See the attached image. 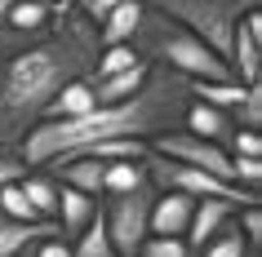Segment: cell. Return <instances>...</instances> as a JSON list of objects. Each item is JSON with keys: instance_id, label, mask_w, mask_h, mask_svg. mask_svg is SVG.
<instances>
[{"instance_id": "6da1fadb", "label": "cell", "mask_w": 262, "mask_h": 257, "mask_svg": "<svg viewBox=\"0 0 262 257\" xmlns=\"http://www.w3.org/2000/svg\"><path fill=\"white\" fill-rule=\"evenodd\" d=\"M98 27L71 5L40 31L0 22V151H18L45 120L58 89L84 80L98 62Z\"/></svg>"}, {"instance_id": "7a4b0ae2", "label": "cell", "mask_w": 262, "mask_h": 257, "mask_svg": "<svg viewBox=\"0 0 262 257\" xmlns=\"http://www.w3.org/2000/svg\"><path fill=\"white\" fill-rule=\"evenodd\" d=\"M187 107H191L187 80L173 76V71L151 67L147 84L134 98L111 102V107H94V111H84V115H76V120H40L23 137V147L14 155L27 169H40L45 160H54L62 151H80V147H94V142H116V137L151 142L160 133L182 129V111Z\"/></svg>"}, {"instance_id": "3957f363", "label": "cell", "mask_w": 262, "mask_h": 257, "mask_svg": "<svg viewBox=\"0 0 262 257\" xmlns=\"http://www.w3.org/2000/svg\"><path fill=\"white\" fill-rule=\"evenodd\" d=\"M134 54L147 62V67H160V71H173L182 80H235L231 67L222 62L205 40H195L187 27H178L173 18H165L160 9L147 5L138 31H134Z\"/></svg>"}, {"instance_id": "277c9868", "label": "cell", "mask_w": 262, "mask_h": 257, "mask_svg": "<svg viewBox=\"0 0 262 257\" xmlns=\"http://www.w3.org/2000/svg\"><path fill=\"white\" fill-rule=\"evenodd\" d=\"M147 5L160 9L165 18H173L178 27H187L195 40H205L222 62L231 54L235 22L253 9H262V0H147Z\"/></svg>"}, {"instance_id": "5b68a950", "label": "cell", "mask_w": 262, "mask_h": 257, "mask_svg": "<svg viewBox=\"0 0 262 257\" xmlns=\"http://www.w3.org/2000/svg\"><path fill=\"white\" fill-rule=\"evenodd\" d=\"M151 200H156V186H151V182L138 186V191H129V195H102L98 213H102V226H107L111 248H116L120 257H138L142 240L151 235V230H147Z\"/></svg>"}, {"instance_id": "8992f818", "label": "cell", "mask_w": 262, "mask_h": 257, "mask_svg": "<svg viewBox=\"0 0 262 257\" xmlns=\"http://www.w3.org/2000/svg\"><path fill=\"white\" fill-rule=\"evenodd\" d=\"M147 147H151V155H165V160H173V164H191V169H205V173L231 182V155H227V147L205 142V137L187 133V129L160 133V137H151Z\"/></svg>"}, {"instance_id": "52a82bcc", "label": "cell", "mask_w": 262, "mask_h": 257, "mask_svg": "<svg viewBox=\"0 0 262 257\" xmlns=\"http://www.w3.org/2000/svg\"><path fill=\"white\" fill-rule=\"evenodd\" d=\"M227 67H231V76L240 84H258L262 80V14H258V9L235 22Z\"/></svg>"}, {"instance_id": "ba28073f", "label": "cell", "mask_w": 262, "mask_h": 257, "mask_svg": "<svg viewBox=\"0 0 262 257\" xmlns=\"http://www.w3.org/2000/svg\"><path fill=\"white\" fill-rule=\"evenodd\" d=\"M240 213L231 200H195V208H191V222H187V230H182V244H187V253H200L213 235H218L231 217Z\"/></svg>"}, {"instance_id": "9c48e42d", "label": "cell", "mask_w": 262, "mask_h": 257, "mask_svg": "<svg viewBox=\"0 0 262 257\" xmlns=\"http://www.w3.org/2000/svg\"><path fill=\"white\" fill-rule=\"evenodd\" d=\"M195 200L191 195H178V191H156L151 200V217H147V230L151 235H182L187 222H191Z\"/></svg>"}, {"instance_id": "30bf717a", "label": "cell", "mask_w": 262, "mask_h": 257, "mask_svg": "<svg viewBox=\"0 0 262 257\" xmlns=\"http://www.w3.org/2000/svg\"><path fill=\"white\" fill-rule=\"evenodd\" d=\"M98 217V200L94 195H84V191H71V186H62L58 191V213H54V226H58V235L62 240H76L89 222Z\"/></svg>"}, {"instance_id": "8fae6325", "label": "cell", "mask_w": 262, "mask_h": 257, "mask_svg": "<svg viewBox=\"0 0 262 257\" xmlns=\"http://www.w3.org/2000/svg\"><path fill=\"white\" fill-rule=\"evenodd\" d=\"M182 129H187V133H195V137H205V142L227 147V137H231L235 120H231V111H218V107L195 102V98H191V107L182 111Z\"/></svg>"}, {"instance_id": "7c38bea8", "label": "cell", "mask_w": 262, "mask_h": 257, "mask_svg": "<svg viewBox=\"0 0 262 257\" xmlns=\"http://www.w3.org/2000/svg\"><path fill=\"white\" fill-rule=\"evenodd\" d=\"M142 14H147V0H129V5H116V9H107V14L98 18V44L107 49V44H129L134 40V31H138Z\"/></svg>"}, {"instance_id": "4fadbf2b", "label": "cell", "mask_w": 262, "mask_h": 257, "mask_svg": "<svg viewBox=\"0 0 262 257\" xmlns=\"http://www.w3.org/2000/svg\"><path fill=\"white\" fill-rule=\"evenodd\" d=\"M58 235L54 222H14V217L0 213V257H18V253H31L40 240Z\"/></svg>"}, {"instance_id": "5bb4252c", "label": "cell", "mask_w": 262, "mask_h": 257, "mask_svg": "<svg viewBox=\"0 0 262 257\" xmlns=\"http://www.w3.org/2000/svg\"><path fill=\"white\" fill-rule=\"evenodd\" d=\"M147 76H151V67L147 62H134L129 71H116V76H89V84H94V102L98 107H111V102H124V98H134L147 84Z\"/></svg>"}, {"instance_id": "9a60e30c", "label": "cell", "mask_w": 262, "mask_h": 257, "mask_svg": "<svg viewBox=\"0 0 262 257\" xmlns=\"http://www.w3.org/2000/svg\"><path fill=\"white\" fill-rule=\"evenodd\" d=\"M18 186H23V195L31 200V208H36V217L40 222H54V213H58V182L45 169H27V173L18 177Z\"/></svg>"}, {"instance_id": "2e32d148", "label": "cell", "mask_w": 262, "mask_h": 257, "mask_svg": "<svg viewBox=\"0 0 262 257\" xmlns=\"http://www.w3.org/2000/svg\"><path fill=\"white\" fill-rule=\"evenodd\" d=\"M94 84H89V76L84 80H71L58 89V98L49 102V111H45V120H76V115H84V111H94Z\"/></svg>"}, {"instance_id": "e0dca14e", "label": "cell", "mask_w": 262, "mask_h": 257, "mask_svg": "<svg viewBox=\"0 0 262 257\" xmlns=\"http://www.w3.org/2000/svg\"><path fill=\"white\" fill-rule=\"evenodd\" d=\"M147 186V160H111L102 169V195H129Z\"/></svg>"}, {"instance_id": "ac0fdd59", "label": "cell", "mask_w": 262, "mask_h": 257, "mask_svg": "<svg viewBox=\"0 0 262 257\" xmlns=\"http://www.w3.org/2000/svg\"><path fill=\"white\" fill-rule=\"evenodd\" d=\"M54 14H62V9H58V5H49V0H14V9L5 14V27L40 31L45 22H54Z\"/></svg>"}, {"instance_id": "d6986e66", "label": "cell", "mask_w": 262, "mask_h": 257, "mask_svg": "<svg viewBox=\"0 0 262 257\" xmlns=\"http://www.w3.org/2000/svg\"><path fill=\"white\" fill-rule=\"evenodd\" d=\"M102 204V200H98ZM71 257H120L116 248H111V240H107V226H102V213L89 222V226L71 240Z\"/></svg>"}, {"instance_id": "ffe728a7", "label": "cell", "mask_w": 262, "mask_h": 257, "mask_svg": "<svg viewBox=\"0 0 262 257\" xmlns=\"http://www.w3.org/2000/svg\"><path fill=\"white\" fill-rule=\"evenodd\" d=\"M245 253H249V240L240 235V226H235V222H227V226H222L195 257H245Z\"/></svg>"}, {"instance_id": "44dd1931", "label": "cell", "mask_w": 262, "mask_h": 257, "mask_svg": "<svg viewBox=\"0 0 262 257\" xmlns=\"http://www.w3.org/2000/svg\"><path fill=\"white\" fill-rule=\"evenodd\" d=\"M134 62H142L138 54H134V44H107V49H98V62H94V71L89 76H116V71H129Z\"/></svg>"}, {"instance_id": "7402d4cb", "label": "cell", "mask_w": 262, "mask_h": 257, "mask_svg": "<svg viewBox=\"0 0 262 257\" xmlns=\"http://www.w3.org/2000/svg\"><path fill=\"white\" fill-rule=\"evenodd\" d=\"M231 120L235 129H262V84H245V98L231 111Z\"/></svg>"}, {"instance_id": "603a6c76", "label": "cell", "mask_w": 262, "mask_h": 257, "mask_svg": "<svg viewBox=\"0 0 262 257\" xmlns=\"http://www.w3.org/2000/svg\"><path fill=\"white\" fill-rule=\"evenodd\" d=\"M0 213L14 217V222H40V217H36V208H31V200L23 195V186H18V182L0 186Z\"/></svg>"}, {"instance_id": "cb8c5ba5", "label": "cell", "mask_w": 262, "mask_h": 257, "mask_svg": "<svg viewBox=\"0 0 262 257\" xmlns=\"http://www.w3.org/2000/svg\"><path fill=\"white\" fill-rule=\"evenodd\" d=\"M138 257H191V253H187L182 235H147L142 248H138Z\"/></svg>"}, {"instance_id": "d4e9b609", "label": "cell", "mask_w": 262, "mask_h": 257, "mask_svg": "<svg viewBox=\"0 0 262 257\" xmlns=\"http://www.w3.org/2000/svg\"><path fill=\"white\" fill-rule=\"evenodd\" d=\"M231 182L245 191H258L262 182V160H253V155H231Z\"/></svg>"}, {"instance_id": "484cf974", "label": "cell", "mask_w": 262, "mask_h": 257, "mask_svg": "<svg viewBox=\"0 0 262 257\" xmlns=\"http://www.w3.org/2000/svg\"><path fill=\"white\" fill-rule=\"evenodd\" d=\"M231 222L240 226V235L249 240V248H262V204H249V208H240Z\"/></svg>"}, {"instance_id": "4316f807", "label": "cell", "mask_w": 262, "mask_h": 257, "mask_svg": "<svg viewBox=\"0 0 262 257\" xmlns=\"http://www.w3.org/2000/svg\"><path fill=\"white\" fill-rule=\"evenodd\" d=\"M227 155H253V160H262L258 129H231V137H227Z\"/></svg>"}, {"instance_id": "83f0119b", "label": "cell", "mask_w": 262, "mask_h": 257, "mask_svg": "<svg viewBox=\"0 0 262 257\" xmlns=\"http://www.w3.org/2000/svg\"><path fill=\"white\" fill-rule=\"evenodd\" d=\"M23 173H27V164L18 160L14 151H5V155H0V186H9V182H18Z\"/></svg>"}, {"instance_id": "f1b7e54d", "label": "cell", "mask_w": 262, "mask_h": 257, "mask_svg": "<svg viewBox=\"0 0 262 257\" xmlns=\"http://www.w3.org/2000/svg\"><path fill=\"white\" fill-rule=\"evenodd\" d=\"M31 257H71V244L62 235H49V240H40L31 248Z\"/></svg>"}, {"instance_id": "f546056e", "label": "cell", "mask_w": 262, "mask_h": 257, "mask_svg": "<svg viewBox=\"0 0 262 257\" xmlns=\"http://www.w3.org/2000/svg\"><path fill=\"white\" fill-rule=\"evenodd\" d=\"M14 9V0H0V22H5V14Z\"/></svg>"}, {"instance_id": "4dcf8cb0", "label": "cell", "mask_w": 262, "mask_h": 257, "mask_svg": "<svg viewBox=\"0 0 262 257\" xmlns=\"http://www.w3.org/2000/svg\"><path fill=\"white\" fill-rule=\"evenodd\" d=\"M49 5H58V9H71V5H76V0H49Z\"/></svg>"}, {"instance_id": "1f68e13d", "label": "cell", "mask_w": 262, "mask_h": 257, "mask_svg": "<svg viewBox=\"0 0 262 257\" xmlns=\"http://www.w3.org/2000/svg\"><path fill=\"white\" fill-rule=\"evenodd\" d=\"M245 257H262V248H249V253H245Z\"/></svg>"}, {"instance_id": "d6a6232c", "label": "cell", "mask_w": 262, "mask_h": 257, "mask_svg": "<svg viewBox=\"0 0 262 257\" xmlns=\"http://www.w3.org/2000/svg\"><path fill=\"white\" fill-rule=\"evenodd\" d=\"M18 257H31V253H18Z\"/></svg>"}, {"instance_id": "836d02e7", "label": "cell", "mask_w": 262, "mask_h": 257, "mask_svg": "<svg viewBox=\"0 0 262 257\" xmlns=\"http://www.w3.org/2000/svg\"><path fill=\"white\" fill-rule=\"evenodd\" d=\"M0 155H5V151H0Z\"/></svg>"}, {"instance_id": "e575fe53", "label": "cell", "mask_w": 262, "mask_h": 257, "mask_svg": "<svg viewBox=\"0 0 262 257\" xmlns=\"http://www.w3.org/2000/svg\"><path fill=\"white\" fill-rule=\"evenodd\" d=\"M76 5H80V0H76Z\"/></svg>"}]
</instances>
